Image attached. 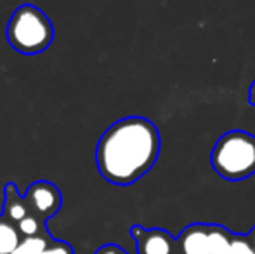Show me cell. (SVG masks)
Returning <instances> with one entry per match:
<instances>
[{
    "label": "cell",
    "mask_w": 255,
    "mask_h": 254,
    "mask_svg": "<svg viewBox=\"0 0 255 254\" xmlns=\"http://www.w3.org/2000/svg\"><path fill=\"white\" fill-rule=\"evenodd\" d=\"M160 132L144 117H125L110 126L96 146L99 174L111 185L128 187L154 166L160 155Z\"/></svg>",
    "instance_id": "obj_1"
},
{
    "label": "cell",
    "mask_w": 255,
    "mask_h": 254,
    "mask_svg": "<svg viewBox=\"0 0 255 254\" xmlns=\"http://www.w3.org/2000/svg\"><path fill=\"white\" fill-rule=\"evenodd\" d=\"M5 38L10 47L21 54H40L52 44L54 24L37 5L23 3L10 14Z\"/></svg>",
    "instance_id": "obj_2"
},
{
    "label": "cell",
    "mask_w": 255,
    "mask_h": 254,
    "mask_svg": "<svg viewBox=\"0 0 255 254\" xmlns=\"http://www.w3.org/2000/svg\"><path fill=\"white\" fill-rule=\"evenodd\" d=\"M177 254H255L247 235L219 225L195 223L177 237Z\"/></svg>",
    "instance_id": "obj_3"
},
{
    "label": "cell",
    "mask_w": 255,
    "mask_h": 254,
    "mask_svg": "<svg viewBox=\"0 0 255 254\" xmlns=\"http://www.w3.org/2000/svg\"><path fill=\"white\" fill-rule=\"evenodd\" d=\"M210 162L214 171L228 181H242L255 174V136L231 131L217 139Z\"/></svg>",
    "instance_id": "obj_4"
},
{
    "label": "cell",
    "mask_w": 255,
    "mask_h": 254,
    "mask_svg": "<svg viewBox=\"0 0 255 254\" xmlns=\"http://www.w3.org/2000/svg\"><path fill=\"white\" fill-rule=\"evenodd\" d=\"M24 199H26L31 214L40 218L42 221H47L52 216H56L61 209V204H63L59 188L45 180L31 183L24 193Z\"/></svg>",
    "instance_id": "obj_5"
},
{
    "label": "cell",
    "mask_w": 255,
    "mask_h": 254,
    "mask_svg": "<svg viewBox=\"0 0 255 254\" xmlns=\"http://www.w3.org/2000/svg\"><path fill=\"white\" fill-rule=\"evenodd\" d=\"M132 239L137 244V254H177V239L161 228H146L134 225Z\"/></svg>",
    "instance_id": "obj_6"
},
{
    "label": "cell",
    "mask_w": 255,
    "mask_h": 254,
    "mask_svg": "<svg viewBox=\"0 0 255 254\" xmlns=\"http://www.w3.org/2000/svg\"><path fill=\"white\" fill-rule=\"evenodd\" d=\"M31 211L28 207V202L24 195H21L17 187L14 183H7L3 187V207H2V216L7 218L10 223L17 225L23 221L26 216H30Z\"/></svg>",
    "instance_id": "obj_7"
},
{
    "label": "cell",
    "mask_w": 255,
    "mask_h": 254,
    "mask_svg": "<svg viewBox=\"0 0 255 254\" xmlns=\"http://www.w3.org/2000/svg\"><path fill=\"white\" fill-rule=\"evenodd\" d=\"M21 241L16 225L0 214V254H12Z\"/></svg>",
    "instance_id": "obj_8"
},
{
    "label": "cell",
    "mask_w": 255,
    "mask_h": 254,
    "mask_svg": "<svg viewBox=\"0 0 255 254\" xmlns=\"http://www.w3.org/2000/svg\"><path fill=\"white\" fill-rule=\"evenodd\" d=\"M21 239H31V237H49V232L45 228V221L37 218L35 214L26 216L23 221L16 225Z\"/></svg>",
    "instance_id": "obj_9"
},
{
    "label": "cell",
    "mask_w": 255,
    "mask_h": 254,
    "mask_svg": "<svg viewBox=\"0 0 255 254\" xmlns=\"http://www.w3.org/2000/svg\"><path fill=\"white\" fill-rule=\"evenodd\" d=\"M52 241V237H31V239H23L19 242V246L16 248V251L12 254H42L45 251V248L49 246V242Z\"/></svg>",
    "instance_id": "obj_10"
},
{
    "label": "cell",
    "mask_w": 255,
    "mask_h": 254,
    "mask_svg": "<svg viewBox=\"0 0 255 254\" xmlns=\"http://www.w3.org/2000/svg\"><path fill=\"white\" fill-rule=\"evenodd\" d=\"M42 254H75V251H73V248L68 244V242L52 239V241L49 242L47 248H45V251Z\"/></svg>",
    "instance_id": "obj_11"
},
{
    "label": "cell",
    "mask_w": 255,
    "mask_h": 254,
    "mask_svg": "<svg viewBox=\"0 0 255 254\" xmlns=\"http://www.w3.org/2000/svg\"><path fill=\"white\" fill-rule=\"evenodd\" d=\"M94 254H127V253L117 244H104Z\"/></svg>",
    "instance_id": "obj_12"
},
{
    "label": "cell",
    "mask_w": 255,
    "mask_h": 254,
    "mask_svg": "<svg viewBox=\"0 0 255 254\" xmlns=\"http://www.w3.org/2000/svg\"><path fill=\"white\" fill-rule=\"evenodd\" d=\"M249 103L250 105L255 106V80L252 82V85H250V91H249Z\"/></svg>",
    "instance_id": "obj_13"
},
{
    "label": "cell",
    "mask_w": 255,
    "mask_h": 254,
    "mask_svg": "<svg viewBox=\"0 0 255 254\" xmlns=\"http://www.w3.org/2000/svg\"><path fill=\"white\" fill-rule=\"evenodd\" d=\"M247 237H249V242H250V246L254 248V251H255V227L252 228V230L247 234Z\"/></svg>",
    "instance_id": "obj_14"
}]
</instances>
